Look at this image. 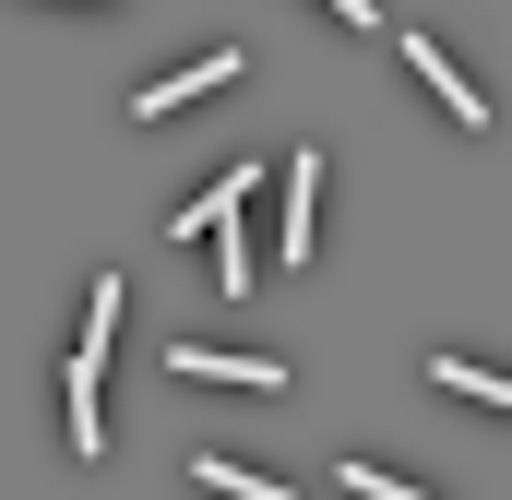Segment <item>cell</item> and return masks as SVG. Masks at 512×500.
Listing matches in <instances>:
<instances>
[{
  "label": "cell",
  "instance_id": "1",
  "mask_svg": "<svg viewBox=\"0 0 512 500\" xmlns=\"http://www.w3.org/2000/svg\"><path fill=\"white\" fill-rule=\"evenodd\" d=\"M167 370L179 381H227V393H286V358H251V346H167Z\"/></svg>",
  "mask_w": 512,
  "mask_h": 500
},
{
  "label": "cell",
  "instance_id": "9",
  "mask_svg": "<svg viewBox=\"0 0 512 500\" xmlns=\"http://www.w3.org/2000/svg\"><path fill=\"white\" fill-rule=\"evenodd\" d=\"M322 12H346V24H382V12H370V0H322Z\"/></svg>",
  "mask_w": 512,
  "mask_h": 500
},
{
  "label": "cell",
  "instance_id": "6",
  "mask_svg": "<svg viewBox=\"0 0 512 500\" xmlns=\"http://www.w3.org/2000/svg\"><path fill=\"white\" fill-rule=\"evenodd\" d=\"M191 477H203L215 500H298L286 477H251V465H227V453H191Z\"/></svg>",
  "mask_w": 512,
  "mask_h": 500
},
{
  "label": "cell",
  "instance_id": "2",
  "mask_svg": "<svg viewBox=\"0 0 512 500\" xmlns=\"http://www.w3.org/2000/svg\"><path fill=\"white\" fill-rule=\"evenodd\" d=\"M251 191H262V155H239L203 203H179V215H167V239H179V250H191V239H239V203H251Z\"/></svg>",
  "mask_w": 512,
  "mask_h": 500
},
{
  "label": "cell",
  "instance_id": "3",
  "mask_svg": "<svg viewBox=\"0 0 512 500\" xmlns=\"http://www.w3.org/2000/svg\"><path fill=\"white\" fill-rule=\"evenodd\" d=\"M215 84H239V48H203V60H179V72H155L131 108L143 120H167V108H191V96H215Z\"/></svg>",
  "mask_w": 512,
  "mask_h": 500
},
{
  "label": "cell",
  "instance_id": "10",
  "mask_svg": "<svg viewBox=\"0 0 512 500\" xmlns=\"http://www.w3.org/2000/svg\"><path fill=\"white\" fill-rule=\"evenodd\" d=\"M96 12H108V0H96Z\"/></svg>",
  "mask_w": 512,
  "mask_h": 500
},
{
  "label": "cell",
  "instance_id": "7",
  "mask_svg": "<svg viewBox=\"0 0 512 500\" xmlns=\"http://www.w3.org/2000/svg\"><path fill=\"white\" fill-rule=\"evenodd\" d=\"M429 381H441V393H465V405H501V417H512V381H501V370H477V358H453V346L429 358Z\"/></svg>",
  "mask_w": 512,
  "mask_h": 500
},
{
  "label": "cell",
  "instance_id": "5",
  "mask_svg": "<svg viewBox=\"0 0 512 500\" xmlns=\"http://www.w3.org/2000/svg\"><path fill=\"white\" fill-rule=\"evenodd\" d=\"M310 215H322V155H310V143H286V262H310Z\"/></svg>",
  "mask_w": 512,
  "mask_h": 500
},
{
  "label": "cell",
  "instance_id": "8",
  "mask_svg": "<svg viewBox=\"0 0 512 500\" xmlns=\"http://www.w3.org/2000/svg\"><path fill=\"white\" fill-rule=\"evenodd\" d=\"M346 489H358V500H441V489H405V477H382V465H370V453H358V465H346Z\"/></svg>",
  "mask_w": 512,
  "mask_h": 500
},
{
  "label": "cell",
  "instance_id": "4",
  "mask_svg": "<svg viewBox=\"0 0 512 500\" xmlns=\"http://www.w3.org/2000/svg\"><path fill=\"white\" fill-rule=\"evenodd\" d=\"M405 60H417V84H429V96H441V108H453V120H465V131H489V96L465 84V60H453L441 36H405Z\"/></svg>",
  "mask_w": 512,
  "mask_h": 500
}]
</instances>
